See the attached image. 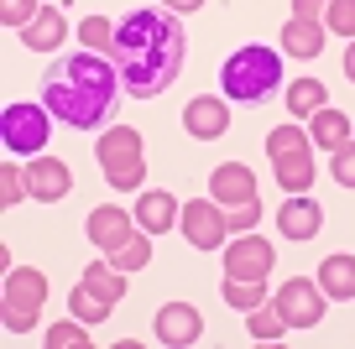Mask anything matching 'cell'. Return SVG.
<instances>
[{
    "instance_id": "cell-16",
    "label": "cell",
    "mask_w": 355,
    "mask_h": 349,
    "mask_svg": "<svg viewBox=\"0 0 355 349\" xmlns=\"http://www.w3.org/2000/svg\"><path fill=\"white\" fill-rule=\"evenodd\" d=\"M26 183H32V198H42V204H58V198L73 188V172H68L58 156H37V162L26 167Z\"/></svg>"
},
{
    "instance_id": "cell-12",
    "label": "cell",
    "mask_w": 355,
    "mask_h": 349,
    "mask_svg": "<svg viewBox=\"0 0 355 349\" xmlns=\"http://www.w3.org/2000/svg\"><path fill=\"white\" fill-rule=\"evenodd\" d=\"M277 229H282V240H313L324 229V208L303 193H288V204L277 208Z\"/></svg>"
},
{
    "instance_id": "cell-9",
    "label": "cell",
    "mask_w": 355,
    "mask_h": 349,
    "mask_svg": "<svg viewBox=\"0 0 355 349\" xmlns=\"http://www.w3.org/2000/svg\"><path fill=\"white\" fill-rule=\"evenodd\" d=\"M272 261H277V251H272L266 240L241 235V240L225 251V276H241V282H266V276H272Z\"/></svg>"
},
{
    "instance_id": "cell-19",
    "label": "cell",
    "mask_w": 355,
    "mask_h": 349,
    "mask_svg": "<svg viewBox=\"0 0 355 349\" xmlns=\"http://www.w3.org/2000/svg\"><path fill=\"white\" fill-rule=\"evenodd\" d=\"M78 282H84L89 292H100V297H105L110 307H115V303L125 297V276H121V266H110V256H105V261H89Z\"/></svg>"
},
{
    "instance_id": "cell-3",
    "label": "cell",
    "mask_w": 355,
    "mask_h": 349,
    "mask_svg": "<svg viewBox=\"0 0 355 349\" xmlns=\"http://www.w3.org/2000/svg\"><path fill=\"white\" fill-rule=\"evenodd\" d=\"M220 84H225V94H230L235 105H256V99H266L282 84V53L266 47V42L235 47V53L225 57V68H220Z\"/></svg>"
},
{
    "instance_id": "cell-35",
    "label": "cell",
    "mask_w": 355,
    "mask_h": 349,
    "mask_svg": "<svg viewBox=\"0 0 355 349\" xmlns=\"http://www.w3.org/2000/svg\"><path fill=\"white\" fill-rule=\"evenodd\" d=\"M256 219H261V204H256V198H245V204H230V208H225V224H230V229H251Z\"/></svg>"
},
{
    "instance_id": "cell-36",
    "label": "cell",
    "mask_w": 355,
    "mask_h": 349,
    "mask_svg": "<svg viewBox=\"0 0 355 349\" xmlns=\"http://www.w3.org/2000/svg\"><path fill=\"white\" fill-rule=\"evenodd\" d=\"M319 11H329V0H293V16L303 21H319Z\"/></svg>"
},
{
    "instance_id": "cell-38",
    "label": "cell",
    "mask_w": 355,
    "mask_h": 349,
    "mask_svg": "<svg viewBox=\"0 0 355 349\" xmlns=\"http://www.w3.org/2000/svg\"><path fill=\"white\" fill-rule=\"evenodd\" d=\"M345 78H350V84H355V42L345 47Z\"/></svg>"
},
{
    "instance_id": "cell-18",
    "label": "cell",
    "mask_w": 355,
    "mask_h": 349,
    "mask_svg": "<svg viewBox=\"0 0 355 349\" xmlns=\"http://www.w3.org/2000/svg\"><path fill=\"white\" fill-rule=\"evenodd\" d=\"M282 53H293V57H319V53H324V26L293 16V21L282 26Z\"/></svg>"
},
{
    "instance_id": "cell-33",
    "label": "cell",
    "mask_w": 355,
    "mask_h": 349,
    "mask_svg": "<svg viewBox=\"0 0 355 349\" xmlns=\"http://www.w3.org/2000/svg\"><path fill=\"white\" fill-rule=\"evenodd\" d=\"M329 172H334V183H340V188H355V141L334 146V162H329Z\"/></svg>"
},
{
    "instance_id": "cell-28",
    "label": "cell",
    "mask_w": 355,
    "mask_h": 349,
    "mask_svg": "<svg viewBox=\"0 0 355 349\" xmlns=\"http://www.w3.org/2000/svg\"><path fill=\"white\" fill-rule=\"evenodd\" d=\"M68 307H73V318H84V323H105V318H110V313H115V307H110V303H105V297H100V292H89V287H84V282H78V287H73V297H68Z\"/></svg>"
},
{
    "instance_id": "cell-26",
    "label": "cell",
    "mask_w": 355,
    "mask_h": 349,
    "mask_svg": "<svg viewBox=\"0 0 355 349\" xmlns=\"http://www.w3.org/2000/svg\"><path fill=\"white\" fill-rule=\"evenodd\" d=\"M146 261H152V235L146 229H136L121 251H110V266H121V271H141Z\"/></svg>"
},
{
    "instance_id": "cell-22",
    "label": "cell",
    "mask_w": 355,
    "mask_h": 349,
    "mask_svg": "<svg viewBox=\"0 0 355 349\" xmlns=\"http://www.w3.org/2000/svg\"><path fill=\"white\" fill-rule=\"evenodd\" d=\"M272 167H277V183H282V193H309V188H313V152L282 156V162H272Z\"/></svg>"
},
{
    "instance_id": "cell-7",
    "label": "cell",
    "mask_w": 355,
    "mask_h": 349,
    "mask_svg": "<svg viewBox=\"0 0 355 349\" xmlns=\"http://www.w3.org/2000/svg\"><path fill=\"white\" fill-rule=\"evenodd\" d=\"M324 287H313L309 276H293V282H282V292L272 297V307H277L282 318H288V328H313L324 318Z\"/></svg>"
},
{
    "instance_id": "cell-6",
    "label": "cell",
    "mask_w": 355,
    "mask_h": 349,
    "mask_svg": "<svg viewBox=\"0 0 355 349\" xmlns=\"http://www.w3.org/2000/svg\"><path fill=\"white\" fill-rule=\"evenodd\" d=\"M47 136H53V125H47V105H6V115H0V141H6L11 156L42 152Z\"/></svg>"
},
{
    "instance_id": "cell-30",
    "label": "cell",
    "mask_w": 355,
    "mask_h": 349,
    "mask_svg": "<svg viewBox=\"0 0 355 349\" xmlns=\"http://www.w3.org/2000/svg\"><path fill=\"white\" fill-rule=\"evenodd\" d=\"M78 42H84L89 53H110V42H115V26L105 21V16H84V21H78Z\"/></svg>"
},
{
    "instance_id": "cell-1",
    "label": "cell",
    "mask_w": 355,
    "mask_h": 349,
    "mask_svg": "<svg viewBox=\"0 0 355 349\" xmlns=\"http://www.w3.org/2000/svg\"><path fill=\"white\" fill-rule=\"evenodd\" d=\"M183 57H189V37H183L173 11H131L115 26L110 63L136 99H152L167 84H178Z\"/></svg>"
},
{
    "instance_id": "cell-29",
    "label": "cell",
    "mask_w": 355,
    "mask_h": 349,
    "mask_svg": "<svg viewBox=\"0 0 355 349\" xmlns=\"http://www.w3.org/2000/svg\"><path fill=\"white\" fill-rule=\"evenodd\" d=\"M42 344H47V349H84V344H89L84 318H73V323H63V318H58V323L42 334Z\"/></svg>"
},
{
    "instance_id": "cell-11",
    "label": "cell",
    "mask_w": 355,
    "mask_h": 349,
    "mask_svg": "<svg viewBox=\"0 0 355 349\" xmlns=\"http://www.w3.org/2000/svg\"><path fill=\"white\" fill-rule=\"evenodd\" d=\"M209 198H214L220 208L256 198V172H251L245 162H220V167L209 172Z\"/></svg>"
},
{
    "instance_id": "cell-10",
    "label": "cell",
    "mask_w": 355,
    "mask_h": 349,
    "mask_svg": "<svg viewBox=\"0 0 355 349\" xmlns=\"http://www.w3.org/2000/svg\"><path fill=\"white\" fill-rule=\"evenodd\" d=\"M131 208H115V204H100V208H94V214H89V245H94V251H105V256H110V251H121V245L125 240H131V235H136V229H131Z\"/></svg>"
},
{
    "instance_id": "cell-20",
    "label": "cell",
    "mask_w": 355,
    "mask_h": 349,
    "mask_svg": "<svg viewBox=\"0 0 355 349\" xmlns=\"http://www.w3.org/2000/svg\"><path fill=\"white\" fill-rule=\"evenodd\" d=\"M319 287L324 297H355V256H329L319 266Z\"/></svg>"
},
{
    "instance_id": "cell-15",
    "label": "cell",
    "mask_w": 355,
    "mask_h": 349,
    "mask_svg": "<svg viewBox=\"0 0 355 349\" xmlns=\"http://www.w3.org/2000/svg\"><path fill=\"white\" fill-rule=\"evenodd\" d=\"M131 214H136V224H141L146 235H167V229L183 219V214H178V198L167 193V188H152V193H141Z\"/></svg>"
},
{
    "instance_id": "cell-21",
    "label": "cell",
    "mask_w": 355,
    "mask_h": 349,
    "mask_svg": "<svg viewBox=\"0 0 355 349\" xmlns=\"http://www.w3.org/2000/svg\"><path fill=\"white\" fill-rule=\"evenodd\" d=\"M324 105H329V89H324L319 78H298V84L288 89V109L298 115V120H313Z\"/></svg>"
},
{
    "instance_id": "cell-24",
    "label": "cell",
    "mask_w": 355,
    "mask_h": 349,
    "mask_svg": "<svg viewBox=\"0 0 355 349\" xmlns=\"http://www.w3.org/2000/svg\"><path fill=\"white\" fill-rule=\"evenodd\" d=\"M245 334L261 339V344H277V339L288 334V318H282L272 303H261V307H251V313H245Z\"/></svg>"
},
{
    "instance_id": "cell-23",
    "label": "cell",
    "mask_w": 355,
    "mask_h": 349,
    "mask_svg": "<svg viewBox=\"0 0 355 349\" xmlns=\"http://www.w3.org/2000/svg\"><path fill=\"white\" fill-rule=\"evenodd\" d=\"M345 141H350V120H345L340 109L324 105L319 115H313V146H319V152H334V146H345Z\"/></svg>"
},
{
    "instance_id": "cell-4",
    "label": "cell",
    "mask_w": 355,
    "mask_h": 349,
    "mask_svg": "<svg viewBox=\"0 0 355 349\" xmlns=\"http://www.w3.org/2000/svg\"><path fill=\"white\" fill-rule=\"evenodd\" d=\"M94 156H100L105 183L121 188V193H131V188L146 183V152H141V131H136V125H110V131L100 136V146H94Z\"/></svg>"
},
{
    "instance_id": "cell-37",
    "label": "cell",
    "mask_w": 355,
    "mask_h": 349,
    "mask_svg": "<svg viewBox=\"0 0 355 349\" xmlns=\"http://www.w3.org/2000/svg\"><path fill=\"white\" fill-rule=\"evenodd\" d=\"M162 6H167V11H199L204 0H162Z\"/></svg>"
},
{
    "instance_id": "cell-31",
    "label": "cell",
    "mask_w": 355,
    "mask_h": 349,
    "mask_svg": "<svg viewBox=\"0 0 355 349\" xmlns=\"http://www.w3.org/2000/svg\"><path fill=\"white\" fill-rule=\"evenodd\" d=\"M26 193H32V183H26V167H16V162H11V167H0V204L16 208Z\"/></svg>"
},
{
    "instance_id": "cell-5",
    "label": "cell",
    "mask_w": 355,
    "mask_h": 349,
    "mask_svg": "<svg viewBox=\"0 0 355 349\" xmlns=\"http://www.w3.org/2000/svg\"><path fill=\"white\" fill-rule=\"evenodd\" d=\"M47 303V276L37 266L21 271H6V297H0V318H6V334H32L37 313Z\"/></svg>"
},
{
    "instance_id": "cell-25",
    "label": "cell",
    "mask_w": 355,
    "mask_h": 349,
    "mask_svg": "<svg viewBox=\"0 0 355 349\" xmlns=\"http://www.w3.org/2000/svg\"><path fill=\"white\" fill-rule=\"evenodd\" d=\"M266 152H272V162H282V156L313 152V141H309V131H303V125H277V131L266 136Z\"/></svg>"
},
{
    "instance_id": "cell-8",
    "label": "cell",
    "mask_w": 355,
    "mask_h": 349,
    "mask_svg": "<svg viewBox=\"0 0 355 349\" xmlns=\"http://www.w3.org/2000/svg\"><path fill=\"white\" fill-rule=\"evenodd\" d=\"M183 235H189L193 251H220L225 235H230V224H225V208L214 204V198H189V208H183Z\"/></svg>"
},
{
    "instance_id": "cell-27",
    "label": "cell",
    "mask_w": 355,
    "mask_h": 349,
    "mask_svg": "<svg viewBox=\"0 0 355 349\" xmlns=\"http://www.w3.org/2000/svg\"><path fill=\"white\" fill-rule=\"evenodd\" d=\"M225 303L230 307H241V313H251V307H261L266 303V282H241V276H225Z\"/></svg>"
},
{
    "instance_id": "cell-2",
    "label": "cell",
    "mask_w": 355,
    "mask_h": 349,
    "mask_svg": "<svg viewBox=\"0 0 355 349\" xmlns=\"http://www.w3.org/2000/svg\"><path fill=\"white\" fill-rule=\"evenodd\" d=\"M115 99H121V73L105 53H63L42 78V105L53 120L78 125V131H94L115 115Z\"/></svg>"
},
{
    "instance_id": "cell-34",
    "label": "cell",
    "mask_w": 355,
    "mask_h": 349,
    "mask_svg": "<svg viewBox=\"0 0 355 349\" xmlns=\"http://www.w3.org/2000/svg\"><path fill=\"white\" fill-rule=\"evenodd\" d=\"M329 32L355 42V0H329Z\"/></svg>"
},
{
    "instance_id": "cell-13",
    "label": "cell",
    "mask_w": 355,
    "mask_h": 349,
    "mask_svg": "<svg viewBox=\"0 0 355 349\" xmlns=\"http://www.w3.org/2000/svg\"><path fill=\"white\" fill-rule=\"evenodd\" d=\"M157 339L162 344H199V334H204V318H199V307H189V303H167V307H157Z\"/></svg>"
},
{
    "instance_id": "cell-32",
    "label": "cell",
    "mask_w": 355,
    "mask_h": 349,
    "mask_svg": "<svg viewBox=\"0 0 355 349\" xmlns=\"http://www.w3.org/2000/svg\"><path fill=\"white\" fill-rule=\"evenodd\" d=\"M37 11H42V0H0V21L11 26V32L32 26V21H37Z\"/></svg>"
},
{
    "instance_id": "cell-17",
    "label": "cell",
    "mask_w": 355,
    "mask_h": 349,
    "mask_svg": "<svg viewBox=\"0 0 355 349\" xmlns=\"http://www.w3.org/2000/svg\"><path fill=\"white\" fill-rule=\"evenodd\" d=\"M63 37H68V21H63V11H58V6H42V11H37V21L21 26V42L32 47V53H53V47H63Z\"/></svg>"
},
{
    "instance_id": "cell-14",
    "label": "cell",
    "mask_w": 355,
    "mask_h": 349,
    "mask_svg": "<svg viewBox=\"0 0 355 349\" xmlns=\"http://www.w3.org/2000/svg\"><path fill=\"white\" fill-rule=\"evenodd\" d=\"M183 125H189V136H199V141H214V136L230 131V109H225L220 94H199L183 109Z\"/></svg>"
}]
</instances>
